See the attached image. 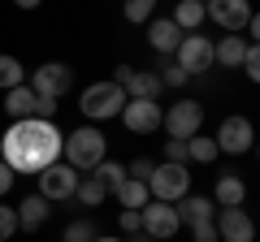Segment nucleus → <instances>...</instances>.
I'll return each mask as SVG.
<instances>
[{"label":"nucleus","instance_id":"1","mask_svg":"<svg viewBox=\"0 0 260 242\" xmlns=\"http://www.w3.org/2000/svg\"><path fill=\"white\" fill-rule=\"evenodd\" d=\"M61 143L65 134L56 121H39V117L9 121V130L0 134V160L13 173H39L52 160H61Z\"/></svg>","mask_w":260,"mask_h":242},{"label":"nucleus","instance_id":"2","mask_svg":"<svg viewBox=\"0 0 260 242\" xmlns=\"http://www.w3.org/2000/svg\"><path fill=\"white\" fill-rule=\"evenodd\" d=\"M104 156H109V139H104L100 126H87V121L78 126V130H70L65 143H61V160L70 169H78V173H91Z\"/></svg>","mask_w":260,"mask_h":242},{"label":"nucleus","instance_id":"3","mask_svg":"<svg viewBox=\"0 0 260 242\" xmlns=\"http://www.w3.org/2000/svg\"><path fill=\"white\" fill-rule=\"evenodd\" d=\"M121 108H126V91H121L113 78H100V83H91V87H83V91H78V112H83L87 126L113 121Z\"/></svg>","mask_w":260,"mask_h":242},{"label":"nucleus","instance_id":"4","mask_svg":"<svg viewBox=\"0 0 260 242\" xmlns=\"http://www.w3.org/2000/svg\"><path fill=\"white\" fill-rule=\"evenodd\" d=\"M148 195L160 204H178L182 195H191V169L174 165V160H156V169L148 177Z\"/></svg>","mask_w":260,"mask_h":242},{"label":"nucleus","instance_id":"5","mask_svg":"<svg viewBox=\"0 0 260 242\" xmlns=\"http://www.w3.org/2000/svg\"><path fill=\"white\" fill-rule=\"evenodd\" d=\"M213 143H217L221 156H247L251 143H256V130H251V121L243 112H225L213 130Z\"/></svg>","mask_w":260,"mask_h":242},{"label":"nucleus","instance_id":"6","mask_svg":"<svg viewBox=\"0 0 260 242\" xmlns=\"http://www.w3.org/2000/svg\"><path fill=\"white\" fill-rule=\"evenodd\" d=\"M78 169H70L65 160H52L48 169H39L35 173V182H39V195L48 199V204H65V199H74V190H78Z\"/></svg>","mask_w":260,"mask_h":242},{"label":"nucleus","instance_id":"7","mask_svg":"<svg viewBox=\"0 0 260 242\" xmlns=\"http://www.w3.org/2000/svg\"><path fill=\"white\" fill-rule=\"evenodd\" d=\"M26 87H30L35 95H44V100H61V95L74 87V69L65 65V61H44V65L30 69Z\"/></svg>","mask_w":260,"mask_h":242},{"label":"nucleus","instance_id":"8","mask_svg":"<svg viewBox=\"0 0 260 242\" xmlns=\"http://www.w3.org/2000/svg\"><path fill=\"white\" fill-rule=\"evenodd\" d=\"M160 130L169 134V139H191V134L204 130V104L200 100H178L165 108V117H160Z\"/></svg>","mask_w":260,"mask_h":242},{"label":"nucleus","instance_id":"9","mask_svg":"<svg viewBox=\"0 0 260 242\" xmlns=\"http://www.w3.org/2000/svg\"><path fill=\"white\" fill-rule=\"evenodd\" d=\"M174 65L182 69L186 78H200V74H208L213 69V39L208 35H182V44H178V52H174Z\"/></svg>","mask_w":260,"mask_h":242},{"label":"nucleus","instance_id":"10","mask_svg":"<svg viewBox=\"0 0 260 242\" xmlns=\"http://www.w3.org/2000/svg\"><path fill=\"white\" fill-rule=\"evenodd\" d=\"M178 229H182V221H178L174 204H160V199H148V204L139 208V233H148V238H156V242H169Z\"/></svg>","mask_w":260,"mask_h":242},{"label":"nucleus","instance_id":"11","mask_svg":"<svg viewBox=\"0 0 260 242\" xmlns=\"http://www.w3.org/2000/svg\"><path fill=\"white\" fill-rule=\"evenodd\" d=\"M113 83L126 91V100H160V78L152 69H135V65H117L113 69Z\"/></svg>","mask_w":260,"mask_h":242},{"label":"nucleus","instance_id":"12","mask_svg":"<svg viewBox=\"0 0 260 242\" xmlns=\"http://www.w3.org/2000/svg\"><path fill=\"white\" fill-rule=\"evenodd\" d=\"M160 117H165L160 100H126V108L117 112V121L126 126L130 134H156L160 130Z\"/></svg>","mask_w":260,"mask_h":242},{"label":"nucleus","instance_id":"13","mask_svg":"<svg viewBox=\"0 0 260 242\" xmlns=\"http://www.w3.org/2000/svg\"><path fill=\"white\" fill-rule=\"evenodd\" d=\"M204 18L217 22L225 35H243V26L251 22V0H208Z\"/></svg>","mask_w":260,"mask_h":242},{"label":"nucleus","instance_id":"14","mask_svg":"<svg viewBox=\"0 0 260 242\" xmlns=\"http://www.w3.org/2000/svg\"><path fill=\"white\" fill-rule=\"evenodd\" d=\"M217 242H256V221L243 208H217Z\"/></svg>","mask_w":260,"mask_h":242},{"label":"nucleus","instance_id":"15","mask_svg":"<svg viewBox=\"0 0 260 242\" xmlns=\"http://www.w3.org/2000/svg\"><path fill=\"white\" fill-rule=\"evenodd\" d=\"M13 212H18V229H26V233H35V229H44L48 225V216H52V204H48L44 195H26L22 204H13Z\"/></svg>","mask_w":260,"mask_h":242},{"label":"nucleus","instance_id":"16","mask_svg":"<svg viewBox=\"0 0 260 242\" xmlns=\"http://www.w3.org/2000/svg\"><path fill=\"white\" fill-rule=\"evenodd\" d=\"M178 44H182V30L174 26V18H152L148 22V48L156 56H174Z\"/></svg>","mask_w":260,"mask_h":242},{"label":"nucleus","instance_id":"17","mask_svg":"<svg viewBox=\"0 0 260 242\" xmlns=\"http://www.w3.org/2000/svg\"><path fill=\"white\" fill-rule=\"evenodd\" d=\"M174 212H178V221L191 229V225H200V221H213V216H217V204H213L208 195H182V199L174 204Z\"/></svg>","mask_w":260,"mask_h":242},{"label":"nucleus","instance_id":"18","mask_svg":"<svg viewBox=\"0 0 260 242\" xmlns=\"http://www.w3.org/2000/svg\"><path fill=\"white\" fill-rule=\"evenodd\" d=\"M208 199H213L217 208H243V204H247V182H243L239 173H221Z\"/></svg>","mask_w":260,"mask_h":242},{"label":"nucleus","instance_id":"19","mask_svg":"<svg viewBox=\"0 0 260 242\" xmlns=\"http://www.w3.org/2000/svg\"><path fill=\"white\" fill-rule=\"evenodd\" d=\"M247 44L251 39H243V35H221L213 44V65H221V69H239L243 65V56H247Z\"/></svg>","mask_w":260,"mask_h":242},{"label":"nucleus","instance_id":"20","mask_svg":"<svg viewBox=\"0 0 260 242\" xmlns=\"http://www.w3.org/2000/svg\"><path fill=\"white\" fill-rule=\"evenodd\" d=\"M5 112H9V121L39 117V95L30 91L26 83H22V87H13V91H5Z\"/></svg>","mask_w":260,"mask_h":242},{"label":"nucleus","instance_id":"21","mask_svg":"<svg viewBox=\"0 0 260 242\" xmlns=\"http://www.w3.org/2000/svg\"><path fill=\"white\" fill-rule=\"evenodd\" d=\"M169 18H174V26L182 30V35H195V30L208 22V18H204V5H200V0H178Z\"/></svg>","mask_w":260,"mask_h":242},{"label":"nucleus","instance_id":"22","mask_svg":"<svg viewBox=\"0 0 260 242\" xmlns=\"http://www.w3.org/2000/svg\"><path fill=\"white\" fill-rule=\"evenodd\" d=\"M221 156V151H217V143H213V134H191V139H186V165H213V160Z\"/></svg>","mask_w":260,"mask_h":242},{"label":"nucleus","instance_id":"23","mask_svg":"<svg viewBox=\"0 0 260 242\" xmlns=\"http://www.w3.org/2000/svg\"><path fill=\"white\" fill-rule=\"evenodd\" d=\"M74 199H78L83 208H100L104 199H109V186H104V182H100L95 173H83V177H78V190H74Z\"/></svg>","mask_w":260,"mask_h":242},{"label":"nucleus","instance_id":"24","mask_svg":"<svg viewBox=\"0 0 260 242\" xmlns=\"http://www.w3.org/2000/svg\"><path fill=\"white\" fill-rule=\"evenodd\" d=\"M113 199H117L121 208H130V212H139L143 204H148V182H135V177H126V182H121L117 190H113Z\"/></svg>","mask_w":260,"mask_h":242},{"label":"nucleus","instance_id":"25","mask_svg":"<svg viewBox=\"0 0 260 242\" xmlns=\"http://www.w3.org/2000/svg\"><path fill=\"white\" fill-rule=\"evenodd\" d=\"M22 83H26V65L13 52H0V91H13Z\"/></svg>","mask_w":260,"mask_h":242},{"label":"nucleus","instance_id":"26","mask_svg":"<svg viewBox=\"0 0 260 242\" xmlns=\"http://www.w3.org/2000/svg\"><path fill=\"white\" fill-rule=\"evenodd\" d=\"M121 13H126L130 26H148L156 18V0H121Z\"/></svg>","mask_w":260,"mask_h":242},{"label":"nucleus","instance_id":"27","mask_svg":"<svg viewBox=\"0 0 260 242\" xmlns=\"http://www.w3.org/2000/svg\"><path fill=\"white\" fill-rule=\"evenodd\" d=\"M91 173H95V177H100L104 186H109V195H113V190H117V186H121V182H126V165H121V160H109V156H104V160H100V165H95V169H91Z\"/></svg>","mask_w":260,"mask_h":242},{"label":"nucleus","instance_id":"28","mask_svg":"<svg viewBox=\"0 0 260 242\" xmlns=\"http://www.w3.org/2000/svg\"><path fill=\"white\" fill-rule=\"evenodd\" d=\"M152 74H156V78H160V87H174V91H182V87H186V83H191V78H186V74H182V69H178V65H174V56H160V65H156V69H152Z\"/></svg>","mask_w":260,"mask_h":242},{"label":"nucleus","instance_id":"29","mask_svg":"<svg viewBox=\"0 0 260 242\" xmlns=\"http://www.w3.org/2000/svg\"><path fill=\"white\" fill-rule=\"evenodd\" d=\"M65 242H95V225L83 221V216L70 221V225H65Z\"/></svg>","mask_w":260,"mask_h":242},{"label":"nucleus","instance_id":"30","mask_svg":"<svg viewBox=\"0 0 260 242\" xmlns=\"http://www.w3.org/2000/svg\"><path fill=\"white\" fill-rule=\"evenodd\" d=\"M13 233H18V212H13V208L0 199V242H9Z\"/></svg>","mask_w":260,"mask_h":242},{"label":"nucleus","instance_id":"31","mask_svg":"<svg viewBox=\"0 0 260 242\" xmlns=\"http://www.w3.org/2000/svg\"><path fill=\"white\" fill-rule=\"evenodd\" d=\"M152 169H156V160H148V156H135L126 165V177H135V182H148L152 177Z\"/></svg>","mask_w":260,"mask_h":242},{"label":"nucleus","instance_id":"32","mask_svg":"<svg viewBox=\"0 0 260 242\" xmlns=\"http://www.w3.org/2000/svg\"><path fill=\"white\" fill-rule=\"evenodd\" d=\"M243 74H247V83H256L260 78V52H256V44H247V56H243Z\"/></svg>","mask_w":260,"mask_h":242},{"label":"nucleus","instance_id":"33","mask_svg":"<svg viewBox=\"0 0 260 242\" xmlns=\"http://www.w3.org/2000/svg\"><path fill=\"white\" fill-rule=\"evenodd\" d=\"M165 160L186 165V139H165Z\"/></svg>","mask_w":260,"mask_h":242},{"label":"nucleus","instance_id":"34","mask_svg":"<svg viewBox=\"0 0 260 242\" xmlns=\"http://www.w3.org/2000/svg\"><path fill=\"white\" fill-rule=\"evenodd\" d=\"M117 229L126 233V238H130V233H139V212H130V208H121V212H117Z\"/></svg>","mask_w":260,"mask_h":242},{"label":"nucleus","instance_id":"35","mask_svg":"<svg viewBox=\"0 0 260 242\" xmlns=\"http://www.w3.org/2000/svg\"><path fill=\"white\" fill-rule=\"evenodd\" d=\"M191 242H217V225H213V221L191 225Z\"/></svg>","mask_w":260,"mask_h":242},{"label":"nucleus","instance_id":"36","mask_svg":"<svg viewBox=\"0 0 260 242\" xmlns=\"http://www.w3.org/2000/svg\"><path fill=\"white\" fill-rule=\"evenodd\" d=\"M13 182H18V173H13V169L5 165V160H0V199H5V195L13 190Z\"/></svg>","mask_w":260,"mask_h":242},{"label":"nucleus","instance_id":"37","mask_svg":"<svg viewBox=\"0 0 260 242\" xmlns=\"http://www.w3.org/2000/svg\"><path fill=\"white\" fill-rule=\"evenodd\" d=\"M13 5H18V9H26V13H30V9H39V5H44V0H13Z\"/></svg>","mask_w":260,"mask_h":242},{"label":"nucleus","instance_id":"38","mask_svg":"<svg viewBox=\"0 0 260 242\" xmlns=\"http://www.w3.org/2000/svg\"><path fill=\"white\" fill-rule=\"evenodd\" d=\"M95 242H126V238H117V233H95Z\"/></svg>","mask_w":260,"mask_h":242},{"label":"nucleus","instance_id":"39","mask_svg":"<svg viewBox=\"0 0 260 242\" xmlns=\"http://www.w3.org/2000/svg\"><path fill=\"white\" fill-rule=\"evenodd\" d=\"M200 5H208V0H200Z\"/></svg>","mask_w":260,"mask_h":242}]
</instances>
